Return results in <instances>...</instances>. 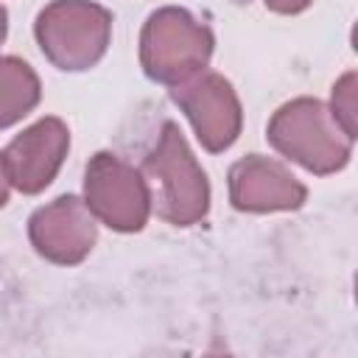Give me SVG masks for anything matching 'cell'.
Wrapping results in <instances>:
<instances>
[{
  "label": "cell",
  "instance_id": "7c38bea8",
  "mask_svg": "<svg viewBox=\"0 0 358 358\" xmlns=\"http://www.w3.org/2000/svg\"><path fill=\"white\" fill-rule=\"evenodd\" d=\"M310 0H266V6H271L274 11H282V14H291V11H299L305 8Z\"/></svg>",
  "mask_w": 358,
  "mask_h": 358
},
{
  "label": "cell",
  "instance_id": "5b68a950",
  "mask_svg": "<svg viewBox=\"0 0 358 358\" xmlns=\"http://www.w3.org/2000/svg\"><path fill=\"white\" fill-rule=\"evenodd\" d=\"M87 207L115 229H140L148 215L145 182L112 154H98L87 168Z\"/></svg>",
  "mask_w": 358,
  "mask_h": 358
},
{
  "label": "cell",
  "instance_id": "8fae6325",
  "mask_svg": "<svg viewBox=\"0 0 358 358\" xmlns=\"http://www.w3.org/2000/svg\"><path fill=\"white\" fill-rule=\"evenodd\" d=\"M355 76H344V81L336 87L333 92V115H336V123L344 126V134L352 140L355 137Z\"/></svg>",
  "mask_w": 358,
  "mask_h": 358
},
{
  "label": "cell",
  "instance_id": "6da1fadb",
  "mask_svg": "<svg viewBox=\"0 0 358 358\" xmlns=\"http://www.w3.org/2000/svg\"><path fill=\"white\" fill-rule=\"evenodd\" d=\"M112 20L101 6L87 0H56L39 14L36 36L42 50L62 70L95 64L109 42Z\"/></svg>",
  "mask_w": 358,
  "mask_h": 358
},
{
  "label": "cell",
  "instance_id": "4fadbf2b",
  "mask_svg": "<svg viewBox=\"0 0 358 358\" xmlns=\"http://www.w3.org/2000/svg\"><path fill=\"white\" fill-rule=\"evenodd\" d=\"M6 182H8V176H6V171H3V159H0V204L6 201Z\"/></svg>",
  "mask_w": 358,
  "mask_h": 358
},
{
  "label": "cell",
  "instance_id": "277c9868",
  "mask_svg": "<svg viewBox=\"0 0 358 358\" xmlns=\"http://www.w3.org/2000/svg\"><path fill=\"white\" fill-rule=\"evenodd\" d=\"M145 171L159 182V215L171 224H190L207 210V182L196 165L182 131L165 123L157 151L145 159Z\"/></svg>",
  "mask_w": 358,
  "mask_h": 358
},
{
  "label": "cell",
  "instance_id": "52a82bcc",
  "mask_svg": "<svg viewBox=\"0 0 358 358\" xmlns=\"http://www.w3.org/2000/svg\"><path fill=\"white\" fill-rule=\"evenodd\" d=\"M176 103L190 115L201 143L210 151L227 148L241 129V109L232 87L221 76H204L173 90Z\"/></svg>",
  "mask_w": 358,
  "mask_h": 358
},
{
  "label": "cell",
  "instance_id": "8992f818",
  "mask_svg": "<svg viewBox=\"0 0 358 358\" xmlns=\"http://www.w3.org/2000/svg\"><path fill=\"white\" fill-rule=\"evenodd\" d=\"M67 143L70 137L62 120L56 117L39 120L0 154L8 182L25 193L42 190L53 179L56 168L62 165Z\"/></svg>",
  "mask_w": 358,
  "mask_h": 358
},
{
  "label": "cell",
  "instance_id": "3957f363",
  "mask_svg": "<svg viewBox=\"0 0 358 358\" xmlns=\"http://www.w3.org/2000/svg\"><path fill=\"white\" fill-rule=\"evenodd\" d=\"M268 140L282 154L319 173L344 165L350 154V140H341L336 134V126L327 120L324 106L308 98L294 101L274 115L268 126Z\"/></svg>",
  "mask_w": 358,
  "mask_h": 358
},
{
  "label": "cell",
  "instance_id": "7a4b0ae2",
  "mask_svg": "<svg viewBox=\"0 0 358 358\" xmlns=\"http://www.w3.org/2000/svg\"><path fill=\"white\" fill-rule=\"evenodd\" d=\"M213 36L201 28L187 11L162 8L157 11L143 31V67L151 78L179 84L210 59Z\"/></svg>",
  "mask_w": 358,
  "mask_h": 358
},
{
  "label": "cell",
  "instance_id": "9c48e42d",
  "mask_svg": "<svg viewBox=\"0 0 358 358\" xmlns=\"http://www.w3.org/2000/svg\"><path fill=\"white\" fill-rule=\"evenodd\" d=\"M232 201L241 210H285L305 199V187L277 162L249 157L229 173Z\"/></svg>",
  "mask_w": 358,
  "mask_h": 358
},
{
  "label": "cell",
  "instance_id": "5bb4252c",
  "mask_svg": "<svg viewBox=\"0 0 358 358\" xmlns=\"http://www.w3.org/2000/svg\"><path fill=\"white\" fill-rule=\"evenodd\" d=\"M3 34H6V11L0 6V42H3Z\"/></svg>",
  "mask_w": 358,
  "mask_h": 358
},
{
  "label": "cell",
  "instance_id": "ba28073f",
  "mask_svg": "<svg viewBox=\"0 0 358 358\" xmlns=\"http://www.w3.org/2000/svg\"><path fill=\"white\" fill-rule=\"evenodd\" d=\"M31 241L45 257L56 263H76L92 249L95 224L76 196H64L31 218Z\"/></svg>",
  "mask_w": 358,
  "mask_h": 358
},
{
  "label": "cell",
  "instance_id": "30bf717a",
  "mask_svg": "<svg viewBox=\"0 0 358 358\" xmlns=\"http://www.w3.org/2000/svg\"><path fill=\"white\" fill-rule=\"evenodd\" d=\"M39 101V81L25 62L0 59V129L20 120Z\"/></svg>",
  "mask_w": 358,
  "mask_h": 358
}]
</instances>
